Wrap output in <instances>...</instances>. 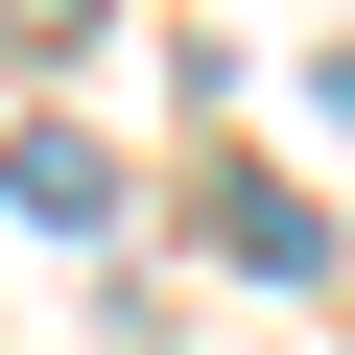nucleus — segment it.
<instances>
[{
    "label": "nucleus",
    "instance_id": "f257e3e1",
    "mask_svg": "<svg viewBox=\"0 0 355 355\" xmlns=\"http://www.w3.org/2000/svg\"><path fill=\"white\" fill-rule=\"evenodd\" d=\"M0 214H24V237H119V166L71 119H24V142H0Z\"/></svg>",
    "mask_w": 355,
    "mask_h": 355
},
{
    "label": "nucleus",
    "instance_id": "f03ea898",
    "mask_svg": "<svg viewBox=\"0 0 355 355\" xmlns=\"http://www.w3.org/2000/svg\"><path fill=\"white\" fill-rule=\"evenodd\" d=\"M214 237H237V261H261V284H308V261H331V237H308V214H284V190H261V166H214Z\"/></svg>",
    "mask_w": 355,
    "mask_h": 355
},
{
    "label": "nucleus",
    "instance_id": "7ed1b4c3",
    "mask_svg": "<svg viewBox=\"0 0 355 355\" xmlns=\"http://www.w3.org/2000/svg\"><path fill=\"white\" fill-rule=\"evenodd\" d=\"M71 24H95V0H0V48H71Z\"/></svg>",
    "mask_w": 355,
    "mask_h": 355
}]
</instances>
